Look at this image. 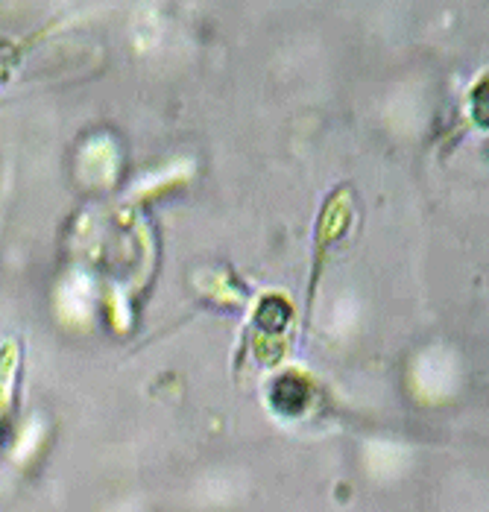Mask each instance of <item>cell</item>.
Wrapping results in <instances>:
<instances>
[{
	"instance_id": "1",
	"label": "cell",
	"mask_w": 489,
	"mask_h": 512,
	"mask_svg": "<svg viewBox=\"0 0 489 512\" xmlns=\"http://www.w3.org/2000/svg\"><path fill=\"white\" fill-rule=\"evenodd\" d=\"M305 404H308V387H305V381H299L293 375H285V378L276 381V387H273V407L279 413L296 416V413H302Z\"/></svg>"
}]
</instances>
